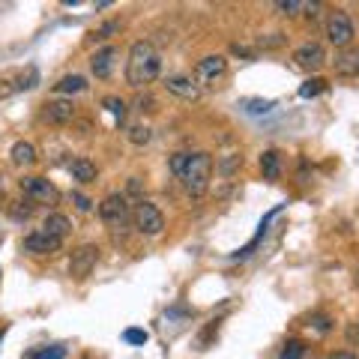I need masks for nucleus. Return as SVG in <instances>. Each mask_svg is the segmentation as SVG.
<instances>
[{
  "mask_svg": "<svg viewBox=\"0 0 359 359\" xmlns=\"http://www.w3.org/2000/svg\"><path fill=\"white\" fill-rule=\"evenodd\" d=\"M159 75H162V54L156 51V45L144 42V39L132 42L129 60H126V84L141 90V87L153 84Z\"/></svg>",
  "mask_w": 359,
  "mask_h": 359,
  "instance_id": "1",
  "label": "nucleus"
},
{
  "mask_svg": "<svg viewBox=\"0 0 359 359\" xmlns=\"http://www.w3.org/2000/svg\"><path fill=\"white\" fill-rule=\"evenodd\" d=\"M210 180H212V156L198 150L192 153V159H189V168L180 177V183L192 198H204L207 189H210Z\"/></svg>",
  "mask_w": 359,
  "mask_h": 359,
  "instance_id": "2",
  "label": "nucleus"
},
{
  "mask_svg": "<svg viewBox=\"0 0 359 359\" xmlns=\"http://www.w3.org/2000/svg\"><path fill=\"white\" fill-rule=\"evenodd\" d=\"M99 219H102L105 228L111 231H123L126 224L132 222V204L129 198L123 192H111L102 198V204H99Z\"/></svg>",
  "mask_w": 359,
  "mask_h": 359,
  "instance_id": "3",
  "label": "nucleus"
},
{
  "mask_svg": "<svg viewBox=\"0 0 359 359\" xmlns=\"http://www.w3.org/2000/svg\"><path fill=\"white\" fill-rule=\"evenodd\" d=\"M132 222H135V231H138L141 237H162V231H165L162 210L156 207L153 201H144V198L132 207Z\"/></svg>",
  "mask_w": 359,
  "mask_h": 359,
  "instance_id": "4",
  "label": "nucleus"
},
{
  "mask_svg": "<svg viewBox=\"0 0 359 359\" xmlns=\"http://www.w3.org/2000/svg\"><path fill=\"white\" fill-rule=\"evenodd\" d=\"M195 84L204 90V87H219L224 78H228V57L224 54H207L201 57L195 66Z\"/></svg>",
  "mask_w": 359,
  "mask_h": 359,
  "instance_id": "5",
  "label": "nucleus"
},
{
  "mask_svg": "<svg viewBox=\"0 0 359 359\" xmlns=\"http://www.w3.org/2000/svg\"><path fill=\"white\" fill-rule=\"evenodd\" d=\"M323 33H327V39L335 45V48H347L356 36V25L344 9H335V13H330L327 21H323Z\"/></svg>",
  "mask_w": 359,
  "mask_h": 359,
  "instance_id": "6",
  "label": "nucleus"
},
{
  "mask_svg": "<svg viewBox=\"0 0 359 359\" xmlns=\"http://www.w3.org/2000/svg\"><path fill=\"white\" fill-rule=\"evenodd\" d=\"M18 186H21V192H25V198L30 201V204H57L60 201L57 186L45 177H21Z\"/></svg>",
  "mask_w": 359,
  "mask_h": 359,
  "instance_id": "7",
  "label": "nucleus"
},
{
  "mask_svg": "<svg viewBox=\"0 0 359 359\" xmlns=\"http://www.w3.org/2000/svg\"><path fill=\"white\" fill-rule=\"evenodd\" d=\"M96 264H99V245L96 243L78 245V249L72 252V257H69V276L75 278V282H84V278L96 269Z\"/></svg>",
  "mask_w": 359,
  "mask_h": 359,
  "instance_id": "8",
  "label": "nucleus"
},
{
  "mask_svg": "<svg viewBox=\"0 0 359 359\" xmlns=\"http://www.w3.org/2000/svg\"><path fill=\"white\" fill-rule=\"evenodd\" d=\"M294 63L299 66V69H306V72H318L323 63H327V48H323L320 42H302L297 45V51H294Z\"/></svg>",
  "mask_w": 359,
  "mask_h": 359,
  "instance_id": "9",
  "label": "nucleus"
},
{
  "mask_svg": "<svg viewBox=\"0 0 359 359\" xmlns=\"http://www.w3.org/2000/svg\"><path fill=\"white\" fill-rule=\"evenodd\" d=\"M42 120L51 123V126H66V123L75 120V102L72 99H51V102L42 105Z\"/></svg>",
  "mask_w": 359,
  "mask_h": 359,
  "instance_id": "10",
  "label": "nucleus"
},
{
  "mask_svg": "<svg viewBox=\"0 0 359 359\" xmlns=\"http://www.w3.org/2000/svg\"><path fill=\"white\" fill-rule=\"evenodd\" d=\"M60 245H63V240H54L45 231H30L27 237L21 240V249L27 255H54V252H60Z\"/></svg>",
  "mask_w": 359,
  "mask_h": 359,
  "instance_id": "11",
  "label": "nucleus"
},
{
  "mask_svg": "<svg viewBox=\"0 0 359 359\" xmlns=\"http://www.w3.org/2000/svg\"><path fill=\"white\" fill-rule=\"evenodd\" d=\"M165 90L168 93H174V96H180V99H186V102L201 99V87L195 84L192 75H168L165 78Z\"/></svg>",
  "mask_w": 359,
  "mask_h": 359,
  "instance_id": "12",
  "label": "nucleus"
},
{
  "mask_svg": "<svg viewBox=\"0 0 359 359\" xmlns=\"http://www.w3.org/2000/svg\"><path fill=\"white\" fill-rule=\"evenodd\" d=\"M114 63H117V48H114V45H102V48L90 57V69H93L96 78H111V72H114Z\"/></svg>",
  "mask_w": 359,
  "mask_h": 359,
  "instance_id": "13",
  "label": "nucleus"
},
{
  "mask_svg": "<svg viewBox=\"0 0 359 359\" xmlns=\"http://www.w3.org/2000/svg\"><path fill=\"white\" fill-rule=\"evenodd\" d=\"M39 231H45L54 240H66L69 237V231H72V222H69V216H63V212H48Z\"/></svg>",
  "mask_w": 359,
  "mask_h": 359,
  "instance_id": "14",
  "label": "nucleus"
},
{
  "mask_svg": "<svg viewBox=\"0 0 359 359\" xmlns=\"http://www.w3.org/2000/svg\"><path fill=\"white\" fill-rule=\"evenodd\" d=\"M9 159H13L15 168H33L39 162V153L30 141H15L13 147H9Z\"/></svg>",
  "mask_w": 359,
  "mask_h": 359,
  "instance_id": "15",
  "label": "nucleus"
},
{
  "mask_svg": "<svg viewBox=\"0 0 359 359\" xmlns=\"http://www.w3.org/2000/svg\"><path fill=\"white\" fill-rule=\"evenodd\" d=\"M66 171H69V177L75 180V183H81V186L96 183V165L90 162V159H84V156L72 159L69 165H66Z\"/></svg>",
  "mask_w": 359,
  "mask_h": 359,
  "instance_id": "16",
  "label": "nucleus"
},
{
  "mask_svg": "<svg viewBox=\"0 0 359 359\" xmlns=\"http://www.w3.org/2000/svg\"><path fill=\"white\" fill-rule=\"evenodd\" d=\"M261 171H264L266 180H273L276 183V180L282 177V153L278 150H264L261 153Z\"/></svg>",
  "mask_w": 359,
  "mask_h": 359,
  "instance_id": "17",
  "label": "nucleus"
},
{
  "mask_svg": "<svg viewBox=\"0 0 359 359\" xmlns=\"http://www.w3.org/2000/svg\"><path fill=\"white\" fill-rule=\"evenodd\" d=\"M335 72L347 75V78H356L359 75V48H351L335 57Z\"/></svg>",
  "mask_w": 359,
  "mask_h": 359,
  "instance_id": "18",
  "label": "nucleus"
},
{
  "mask_svg": "<svg viewBox=\"0 0 359 359\" xmlns=\"http://www.w3.org/2000/svg\"><path fill=\"white\" fill-rule=\"evenodd\" d=\"M87 90V78L84 75H63L57 84H54V93L60 96H75V93H84Z\"/></svg>",
  "mask_w": 359,
  "mask_h": 359,
  "instance_id": "19",
  "label": "nucleus"
},
{
  "mask_svg": "<svg viewBox=\"0 0 359 359\" xmlns=\"http://www.w3.org/2000/svg\"><path fill=\"white\" fill-rule=\"evenodd\" d=\"M126 141L132 144V147H147V144L153 141V129L147 126V123H132V126H126Z\"/></svg>",
  "mask_w": 359,
  "mask_h": 359,
  "instance_id": "20",
  "label": "nucleus"
},
{
  "mask_svg": "<svg viewBox=\"0 0 359 359\" xmlns=\"http://www.w3.org/2000/svg\"><path fill=\"white\" fill-rule=\"evenodd\" d=\"M243 168V153H224L216 159V171L224 177V180H231L233 174H237Z\"/></svg>",
  "mask_w": 359,
  "mask_h": 359,
  "instance_id": "21",
  "label": "nucleus"
},
{
  "mask_svg": "<svg viewBox=\"0 0 359 359\" xmlns=\"http://www.w3.org/2000/svg\"><path fill=\"white\" fill-rule=\"evenodd\" d=\"M240 108L252 117H264V114H273L276 102L273 99H240Z\"/></svg>",
  "mask_w": 359,
  "mask_h": 359,
  "instance_id": "22",
  "label": "nucleus"
},
{
  "mask_svg": "<svg viewBox=\"0 0 359 359\" xmlns=\"http://www.w3.org/2000/svg\"><path fill=\"white\" fill-rule=\"evenodd\" d=\"M102 108L108 111V114H111V117H114V120H117V126H120V123H123V120H126V114H129V105H126V102H123V99H120V96H105V99H102Z\"/></svg>",
  "mask_w": 359,
  "mask_h": 359,
  "instance_id": "23",
  "label": "nucleus"
},
{
  "mask_svg": "<svg viewBox=\"0 0 359 359\" xmlns=\"http://www.w3.org/2000/svg\"><path fill=\"white\" fill-rule=\"evenodd\" d=\"M189 159H192V153H189V150H177L171 159H168V171L180 180V177H183V171L189 168Z\"/></svg>",
  "mask_w": 359,
  "mask_h": 359,
  "instance_id": "24",
  "label": "nucleus"
},
{
  "mask_svg": "<svg viewBox=\"0 0 359 359\" xmlns=\"http://www.w3.org/2000/svg\"><path fill=\"white\" fill-rule=\"evenodd\" d=\"M323 90H327V81L314 75V78H309V81L299 87V99H314V96H320Z\"/></svg>",
  "mask_w": 359,
  "mask_h": 359,
  "instance_id": "25",
  "label": "nucleus"
},
{
  "mask_svg": "<svg viewBox=\"0 0 359 359\" xmlns=\"http://www.w3.org/2000/svg\"><path fill=\"white\" fill-rule=\"evenodd\" d=\"M117 30H120V21H117V18H111V21H105L102 27H96L93 33H90V42H105V39L114 36Z\"/></svg>",
  "mask_w": 359,
  "mask_h": 359,
  "instance_id": "26",
  "label": "nucleus"
},
{
  "mask_svg": "<svg viewBox=\"0 0 359 359\" xmlns=\"http://www.w3.org/2000/svg\"><path fill=\"white\" fill-rule=\"evenodd\" d=\"M309 327L314 330V332H330L332 330V318H330V314H323V311H311L309 314Z\"/></svg>",
  "mask_w": 359,
  "mask_h": 359,
  "instance_id": "27",
  "label": "nucleus"
},
{
  "mask_svg": "<svg viewBox=\"0 0 359 359\" xmlns=\"http://www.w3.org/2000/svg\"><path fill=\"white\" fill-rule=\"evenodd\" d=\"M66 347L63 344H51V347H39V351H33L30 359H66Z\"/></svg>",
  "mask_w": 359,
  "mask_h": 359,
  "instance_id": "28",
  "label": "nucleus"
},
{
  "mask_svg": "<svg viewBox=\"0 0 359 359\" xmlns=\"http://www.w3.org/2000/svg\"><path fill=\"white\" fill-rule=\"evenodd\" d=\"M273 9H278V15L294 18V15H299L302 9H306V4H302V0H278V4H273Z\"/></svg>",
  "mask_w": 359,
  "mask_h": 359,
  "instance_id": "29",
  "label": "nucleus"
},
{
  "mask_svg": "<svg viewBox=\"0 0 359 359\" xmlns=\"http://www.w3.org/2000/svg\"><path fill=\"white\" fill-rule=\"evenodd\" d=\"M302 356H306V344L297 341V339H290L282 347V353H278V359H302Z\"/></svg>",
  "mask_w": 359,
  "mask_h": 359,
  "instance_id": "30",
  "label": "nucleus"
},
{
  "mask_svg": "<svg viewBox=\"0 0 359 359\" xmlns=\"http://www.w3.org/2000/svg\"><path fill=\"white\" fill-rule=\"evenodd\" d=\"M285 45V33H266L257 39V48H282Z\"/></svg>",
  "mask_w": 359,
  "mask_h": 359,
  "instance_id": "31",
  "label": "nucleus"
},
{
  "mask_svg": "<svg viewBox=\"0 0 359 359\" xmlns=\"http://www.w3.org/2000/svg\"><path fill=\"white\" fill-rule=\"evenodd\" d=\"M135 111H138V114H153V111H156V99L150 93L138 96V99H135Z\"/></svg>",
  "mask_w": 359,
  "mask_h": 359,
  "instance_id": "32",
  "label": "nucleus"
},
{
  "mask_svg": "<svg viewBox=\"0 0 359 359\" xmlns=\"http://www.w3.org/2000/svg\"><path fill=\"white\" fill-rule=\"evenodd\" d=\"M123 341H129V344H147L150 341V332L147 330H126V332H123Z\"/></svg>",
  "mask_w": 359,
  "mask_h": 359,
  "instance_id": "33",
  "label": "nucleus"
},
{
  "mask_svg": "<svg viewBox=\"0 0 359 359\" xmlns=\"http://www.w3.org/2000/svg\"><path fill=\"white\" fill-rule=\"evenodd\" d=\"M33 207L36 204H30V201H18V207H13V219H30L33 216Z\"/></svg>",
  "mask_w": 359,
  "mask_h": 359,
  "instance_id": "34",
  "label": "nucleus"
},
{
  "mask_svg": "<svg viewBox=\"0 0 359 359\" xmlns=\"http://www.w3.org/2000/svg\"><path fill=\"white\" fill-rule=\"evenodd\" d=\"M72 204H75L78 212H90V210H93V201H90L87 195H81V192H72Z\"/></svg>",
  "mask_w": 359,
  "mask_h": 359,
  "instance_id": "35",
  "label": "nucleus"
},
{
  "mask_svg": "<svg viewBox=\"0 0 359 359\" xmlns=\"http://www.w3.org/2000/svg\"><path fill=\"white\" fill-rule=\"evenodd\" d=\"M344 339L351 341V344H356V347H359V323H351V327L344 330Z\"/></svg>",
  "mask_w": 359,
  "mask_h": 359,
  "instance_id": "36",
  "label": "nucleus"
},
{
  "mask_svg": "<svg viewBox=\"0 0 359 359\" xmlns=\"http://www.w3.org/2000/svg\"><path fill=\"white\" fill-rule=\"evenodd\" d=\"M327 359H359V353L356 351H332Z\"/></svg>",
  "mask_w": 359,
  "mask_h": 359,
  "instance_id": "37",
  "label": "nucleus"
},
{
  "mask_svg": "<svg viewBox=\"0 0 359 359\" xmlns=\"http://www.w3.org/2000/svg\"><path fill=\"white\" fill-rule=\"evenodd\" d=\"M320 9H323V4H306V9H302V13H306L309 18H318Z\"/></svg>",
  "mask_w": 359,
  "mask_h": 359,
  "instance_id": "38",
  "label": "nucleus"
},
{
  "mask_svg": "<svg viewBox=\"0 0 359 359\" xmlns=\"http://www.w3.org/2000/svg\"><path fill=\"white\" fill-rule=\"evenodd\" d=\"M13 93H15V84L13 81H0V99L13 96Z\"/></svg>",
  "mask_w": 359,
  "mask_h": 359,
  "instance_id": "39",
  "label": "nucleus"
},
{
  "mask_svg": "<svg viewBox=\"0 0 359 359\" xmlns=\"http://www.w3.org/2000/svg\"><path fill=\"white\" fill-rule=\"evenodd\" d=\"M0 198H4V177H0Z\"/></svg>",
  "mask_w": 359,
  "mask_h": 359,
  "instance_id": "40",
  "label": "nucleus"
},
{
  "mask_svg": "<svg viewBox=\"0 0 359 359\" xmlns=\"http://www.w3.org/2000/svg\"><path fill=\"white\" fill-rule=\"evenodd\" d=\"M356 287H359V266H356Z\"/></svg>",
  "mask_w": 359,
  "mask_h": 359,
  "instance_id": "41",
  "label": "nucleus"
}]
</instances>
